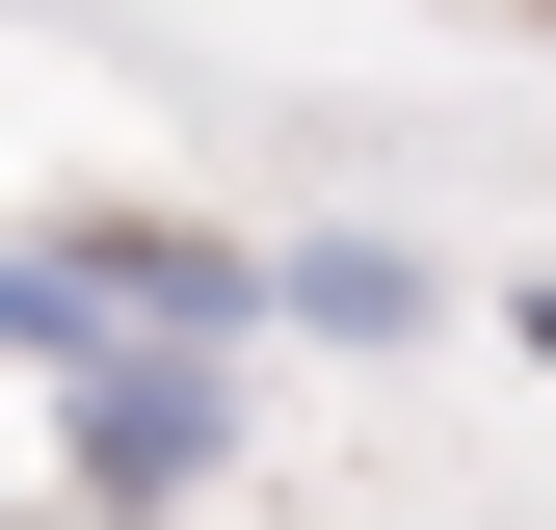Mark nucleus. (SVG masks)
Returning a JSON list of instances; mask_svg holds the SVG:
<instances>
[{"instance_id":"f257e3e1","label":"nucleus","mask_w":556,"mask_h":530,"mask_svg":"<svg viewBox=\"0 0 556 530\" xmlns=\"http://www.w3.org/2000/svg\"><path fill=\"white\" fill-rule=\"evenodd\" d=\"M213 451H239V371H213V345H80V371H53V478H80L106 530L186 504Z\"/></svg>"},{"instance_id":"f03ea898","label":"nucleus","mask_w":556,"mask_h":530,"mask_svg":"<svg viewBox=\"0 0 556 530\" xmlns=\"http://www.w3.org/2000/svg\"><path fill=\"white\" fill-rule=\"evenodd\" d=\"M265 318L292 345H425V265L397 239H265Z\"/></svg>"},{"instance_id":"7ed1b4c3","label":"nucleus","mask_w":556,"mask_h":530,"mask_svg":"<svg viewBox=\"0 0 556 530\" xmlns=\"http://www.w3.org/2000/svg\"><path fill=\"white\" fill-rule=\"evenodd\" d=\"M80 345H106V318H80V292H53V265H27V239H0V371H27V398H53V371H80Z\"/></svg>"},{"instance_id":"20e7f679","label":"nucleus","mask_w":556,"mask_h":530,"mask_svg":"<svg viewBox=\"0 0 556 530\" xmlns=\"http://www.w3.org/2000/svg\"><path fill=\"white\" fill-rule=\"evenodd\" d=\"M504 345H530V371H556V292H504Z\"/></svg>"}]
</instances>
